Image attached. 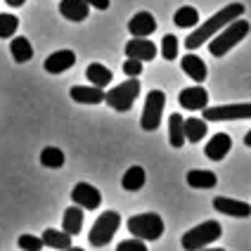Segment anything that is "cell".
<instances>
[{
    "mask_svg": "<svg viewBox=\"0 0 251 251\" xmlns=\"http://www.w3.org/2000/svg\"><path fill=\"white\" fill-rule=\"evenodd\" d=\"M124 74L128 78H133V76H140L142 74V62L140 59H133V57H128L124 62Z\"/></svg>",
    "mask_w": 251,
    "mask_h": 251,
    "instance_id": "cell-33",
    "label": "cell"
},
{
    "mask_svg": "<svg viewBox=\"0 0 251 251\" xmlns=\"http://www.w3.org/2000/svg\"><path fill=\"white\" fill-rule=\"evenodd\" d=\"M119 225H121V213H116V211L100 213L95 218V223H93V227H90V235H88L90 244L93 247H107L114 239V235H116Z\"/></svg>",
    "mask_w": 251,
    "mask_h": 251,
    "instance_id": "cell-6",
    "label": "cell"
},
{
    "mask_svg": "<svg viewBox=\"0 0 251 251\" xmlns=\"http://www.w3.org/2000/svg\"><path fill=\"white\" fill-rule=\"evenodd\" d=\"M10 52H12V59L17 64H24V62H28V59L33 57V48H31L28 38H24V36H12Z\"/></svg>",
    "mask_w": 251,
    "mask_h": 251,
    "instance_id": "cell-25",
    "label": "cell"
},
{
    "mask_svg": "<svg viewBox=\"0 0 251 251\" xmlns=\"http://www.w3.org/2000/svg\"><path fill=\"white\" fill-rule=\"evenodd\" d=\"M126 57H133L140 62H152L156 57V45L150 38H130L126 43Z\"/></svg>",
    "mask_w": 251,
    "mask_h": 251,
    "instance_id": "cell-13",
    "label": "cell"
},
{
    "mask_svg": "<svg viewBox=\"0 0 251 251\" xmlns=\"http://www.w3.org/2000/svg\"><path fill=\"white\" fill-rule=\"evenodd\" d=\"M76 64V55H74V50H57L52 55L45 59V71L48 74H64V71H69L71 67Z\"/></svg>",
    "mask_w": 251,
    "mask_h": 251,
    "instance_id": "cell-14",
    "label": "cell"
},
{
    "mask_svg": "<svg viewBox=\"0 0 251 251\" xmlns=\"http://www.w3.org/2000/svg\"><path fill=\"white\" fill-rule=\"evenodd\" d=\"M213 209L218 213L232 216V218H249L251 216V204L239 201V199H230V197H216L213 199Z\"/></svg>",
    "mask_w": 251,
    "mask_h": 251,
    "instance_id": "cell-11",
    "label": "cell"
},
{
    "mask_svg": "<svg viewBox=\"0 0 251 251\" xmlns=\"http://www.w3.org/2000/svg\"><path fill=\"white\" fill-rule=\"evenodd\" d=\"M168 142L176 150H180L182 145L187 142L185 140V119L180 114H171V119H168Z\"/></svg>",
    "mask_w": 251,
    "mask_h": 251,
    "instance_id": "cell-23",
    "label": "cell"
},
{
    "mask_svg": "<svg viewBox=\"0 0 251 251\" xmlns=\"http://www.w3.org/2000/svg\"><path fill=\"white\" fill-rule=\"evenodd\" d=\"M116 251H147V244H145V239H138V237H130V239H124Z\"/></svg>",
    "mask_w": 251,
    "mask_h": 251,
    "instance_id": "cell-32",
    "label": "cell"
},
{
    "mask_svg": "<svg viewBox=\"0 0 251 251\" xmlns=\"http://www.w3.org/2000/svg\"><path fill=\"white\" fill-rule=\"evenodd\" d=\"M128 232H133V237L145 239V242H154L164 235V218L159 213H138L128 218Z\"/></svg>",
    "mask_w": 251,
    "mask_h": 251,
    "instance_id": "cell-4",
    "label": "cell"
},
{
    "mask_svg": "<svg viewBox=\"0 0 251 251\" xmlns=\"http://www.w3.org/2000/svg\"><path fill=\"white\" fill-rule=\"evenodd\" d=\"M19 249L22 251H41L45 244H43V239L41 237H36V235H22L19 237Z\"/></svg>",
    "mask_w": 251,
    "mask_h": 251,
    "instance_id": "cell-31",
    "label": "cell"
},
{
    "mask_svg": "<svg viewBox=\"0 0 251 251\" xmlns=\"http://www.w3.org/2000/svg\"><path fill=\"white\" fill-rule=\"evenodd\" d=\"M138 95H140V81H138V76H133V78L124 81V83L114 85L109 93H104V102L112 107L114 112L124 114L135 104Z\"/></svg>",
    "mask_w": 251,
    "mask_h": 251,
    "instance_id": "cell-5",
    "label": "cell"
},
{
    "mask_svg": "<svg viewBox=\"0 0 251 251\" xmlns=\"http://www.w3.org/2000/svg\"><path fill=\"white\" fill-rule=\"evenodd\" d=\"M204 121H242L251 119V102L247 104H221V107H204L201 109Z\"/></svg>",
    "mask_w": 251,
    "mask_h": 251,
    "instance_id": "cell-8",
    "label": "cell"
},
{
    "mask_svg": "<svg viewBox=\"0 0 251 251\" xmlns=\"http://www.w3.org/2000/svg\"><path fill=\"white\" fill-rule=\"evenodd\" d=\"M67 251H83V249H78V247H69Z\"/></svg>",
    "mask_w": 251,
    "mask_h": 251,
    "instance_id": "cell-38",
    "label": "cell"
},
{
    "mask_svg": "<svg viewBox=\"0 0 251 251\" xmlns=\"http://www.w3.org/2000/svg\"><path fill=\"white\" fill-rule=\"evenodd\" d=\"M178 102H180L182 109H187V112H201L204 107H209V93L201 85H192V88L180 90Z\"/></svg>",
    "mask_w": 251,
    "mask_h": 251,
    "instance_id": "cell-10",
    "label": "cell"
},
{
    "mask_svg": "<svg viewBox=\"0 0 251 251\" xmlns=\"http://www.w3.org/2000/svg\"><path fill=\"white\" fill-rule=\"evenodd\" d=\"M249 31H251V24L247 22V19H235V22H230L225 28H221L213 38H211L209 43V52L213 57H223L227 55L237 43H242L247 36H249Z\"/></svg>",
    "mask_w": 251,
    "mask_h": 251,
    "instance_id": "cell-2",
    "label": "cell"
},
{
    "mask_svg": "<svg viewBox=\"0 0 251 251\" xmlns=\"http://www.w3.org/2000/svg\"><path fill=\"white\" fill-rule=\"evenodd\" d=\"M221 235H223L221 223H218V221H206V223L187 230V232L182 235L180 244L185 251H199V249H204V247H209V244H213V242H218Z\"/></svg>",
    "mask_w": 251,
    "mask_h": 251,
    "instance_id": "cell-3",
    "label": "cell"
},
{
    "mask_svg": "<svg viewBox=\"0 0 251 251\" xmlns=\"http://www.w3.org/2000/svg\"><path fill=\"white\" fill-rule=\"evenodd\" d=\"M10 7H22V5H26V0H5Z\"/></svg>",
    "mask_w": 251,
    "mask_h": 251,
    "instance_id": "cell-35",
    "label": "cell"
},
{
    "mask_svg": "<svg viewBox=\"0 0 251 251\" xmlns=\"http://www.w3.org/2000/svg\"><path fill=\"white\" fill-rule=\"evenodd\" d=\"M173 24L178 28L197 26V24H199V12H197V7H192V5H182V7H178L176 14H173Z\"/></svg>",
    "mask_w": 251,
    "mask_h": 251,
    "instance_id": "cell-26",
    "label": "cell"
},
{
    "mask_svg": "<svg viewBox=\"0 0 251 251\" xmlns=\"http://www.w3.org/2000/svg\"><path fill=\"white\" fill-rule=\"evenodd\" d=\"M85 78L90 81V85H98V88H107V85L112 83V71L107 69L104 64H100V62H93V64H88V69H85Z\"/></svg>",
    "mask_w": 251,
    "mask_h": 251,
    "instance_id": "cell-24",
    "label": "cell"
},
{
    "mask_svg": "<svg viewBox=\"0 0 251 251\" xmlns=\"http://www.w3.org/2000/svg\"><path fill=\"white\" fill-rule=\"evenodd\" d=\"M145 182H147L145 168L142 166H130L124 173V178H121V187H124L126 192H138V190L145 187Z\"/></svg>",
    "mask_w": 251,
    "mask_h": 251,
    "instance_id": "cell-22",
    "label": "cell"
},
{
    "mask_svg": "<svg viewBox=\"0 0 251 251\" xmlns=\"http://www.w3.org/2000/svg\"><path fill=\"white\" fill-rule=\"evenodd\" d=\"M244 14V5L242 2H232V5H227L223 7L221 12H216L213 17H209L204 24H197V28L185 38V48L187 50H197V48H201L204 43H209L221 28H225L230 22H235Z\"/></svg>",
    "mask_w": 251,
    "mask_h": 251,
    "instance_id": "cell-1",
    "label": "cell"
},
{
    "mask_svg": "<svg viewBox=\"0 0 251 251\" xmlns=\"http://www.w3.org/2000/svg\"><path fill=\"white\" fill-rule=\"evenodd\" d=\"M69 95L78 104H100V102H104V88H98V85H74L69 90Z\"/></svg>",
    "mask_w": 251,
    "mask_h": 251,
    "instance_id": "cell-16",
    "label": "cell"
},
{
    "mask_svg": "<svg viewBox=\"0 0 251 251\" xmlns=\"http://www.w3.org/2000/svg\"><path fill=\"white\" fill-rule=\"evenodd\" d=\"M199 251H225V249H209V247H204V249H199Z\"/></svg>",
    "mask_w": 251,
    "mask_h": 251,
    "instance_id": "cell-37",
    "label": "cell"
},
{
    "mask_svg": "<svg viewBox=\"0 0 251 251\" xmlns=\"http://www.w3.org/2000/svg\"><path fill=\"white\" fill-rule=\"evenodd\" d=\"M71 199H74L76 206H81V209H85V211H95L100 204H102L100 190L95 185H90V182H78V185H74Z\"/></svg>",
    "mask_w": 251,
    "mask_h": 251,
    "instance_id": "cell-9",
    "label": "cell"
},
{
    "mask_svg": "<svg viewBox=\"0 0 251 251\" xmlns=\"http://www.w3.org/2000/svg\"><path fill=\"white\" fill-rule=\"evenodd\" d=\"M19 28V19L14 14H0V38H12Z\"/></svg>",
    "mask_w": 251,
    "mask_h": 251,
    "instance_id": "cell-29",
    "label": "cell"
},
{
    "mask_svg": "<svg viewBox=\"0 0 251 251\" xmlns=\"http://www.w3.org/2000/svg\"><path fill=\"white\" fill-rule=\"evenodd\" d=\"M164 107H166V93H164V90H150V95H147V100H145L142 116H140V126H142V130L154 133V130L161 126V114H164Z\"/></svg>",
    "mask_w": 251,
    "mask_h": 251,
    "instance_id": "cell-7",
    "label": "cell"
},
{
    "mask_svg": "<svg viewBox=\"0 0 251 251\" xmlns=\"http://www.w3.org/2000/svg\"><path fill=\"white\" fill-rule=\"evenodd\" d=\"M41 164L45 168H62L64 166V152L57 147H45L41 152Z\"/></svg>",
    "mask_w": 251,
    "mask_h": 251,
    "instance_id": "cell-28",
    "label": "cell"
},
{
    "mask_svg": "<svg viewBox=\"0 0 251 251\" xmlns=\"http://www.w3.org/2000/svg\"><path fill=\"white\" fill-rule=\"evenodd\" d=\"M128 31H130V36L133 38H147V36H152L154 31H156V19H154L152 12H138L130 17V22H128Z\"/></svg>",
    "mask_w": 251,
    "mask_h": 251,
    "instance_id": "cell-12",
    "label": "cell"
},
{
    "mask_svg": "<svg viewBox=\"0 0 251 251\" xmlns=\"http://www.w3.org/2000/svg\"><path fill=\"white\" fill-rule=\"evenodd\" d=\"M161 57L168 59V62H173L176 57H178V38L176 36H164V41H161Z\"/></svg>",
    "mask_w": 251,
    "mask_h": 251,
    "instance_id": "cell-30",
    "label": "cell"
},
{
    "mask_svg": "<svg viewBox=\"0 0 251 251\" xmlns=\"http://www.w3.org/2000/svg\"><path fill=\"white\" fill-rule=\"evenodd\" d=\"M180 67L182 71L192 78V81H197V83H201V81H206V76H209V69H206V64H204V59L197 55H187L180 59Z\"/></svg>",
    "mask_w": 251,
    "mask_h": 251,
    "instance_id": "cell-18",
    "label": "cell"
},
{
    "mask_svg": "<svg viewBox=\"0 0 251 251\" xmlns=\"http://www.w3.org/2000/svg\"><path fill=\"white\" fill-rule=\"evenodd\" d=\"M85 2L95 10H109V5H112V0H85Z\"/></svg>",
    "mask_w": 251,
    "mask_h": 251,
    "instance_id": "cell-34",
    "label": "cell"
},
{
    "mask_svg": "<svg viewBox=\"0 0 251 251\" xmlns=\"http://www.w3.org/2000/svg\"><path fill=\"white\" fill-rule=\"evenodd\" d=\"M187 185L195 190H211L218 185V178L213 171H204V168H195L187 173Z\"/></svg>",
    "mask_w": 251,
    "mask_h": 251,
    "instance_id": "cell-20",
    "label": "cell"
},
{
    "mask_svg": "<svg viewBox=\"0 0 251 251\" xmlns=\"http://www.w3.org/2000/svg\"><path fill=\"white\" fill-rule=\"evenodd\" d=\"M244 145H247V147H251V130L244 135Z\"/></svg>",
    "mask_w": 251,
    "mask_h": 251,
    "instance_id": "cell-36",
    "label": "cell"
},
{
    "mask_svg": "<svg viewBox=\"0 0 251 251\" xmlns=\"http://www.w3.org/2000/svg\"><path fill=\"white\" fill-rule=\"evenodd\" d=\"M62 230L69 232L71 237L83 230V209L81 206L74 204V206H69V209L64 211V216H62Z\"/></svg>",
    "mask_w": 251,
    "mask_h": 251,
    "instance_id": "cell-19",
    "label": "cell"
},
{
    "mask_svg": "<svg viewBox=\"0 0 251 251\" xmlns=\"http://www.w3.org/2000/svg\"><path fill=\"white\" fill-rule=\"evenodd\" d=\"M41 239H43L45 247H50V249H55V251H67L71 247V235L69 232L55 230V227H48V230L43 232Z\"/></svg>",
    "mask_w": 251,
    "mask_h": 251,
    "instance_id": "cell-21",
    "label": "cell"
},
{
    "mask_svg": "<svg viewBox=\"0 0 251 251\" xmlns=\"http://www.w3.org/2000/svg\"><path fill=\"white\" fill-rule=\"evenodd\" d=\"M206 138V121L204 119H185V140L199 142Z\"/></svg>",
    "mask_w": 251,
    "mask_h": 251,
    "instance_id": "cell-27",
    "label": "cell"
},
{
    "mask_svg": "<svg viewBox=\"0 0 251 251\" xmlns=\"http://www.w3.org/2000/svg\"><path fill=\"white\" fill-rule=\"evenodd\" d=\"M230 150H232V138L227 133H216L209 140V145L204 147V154L209 156L211 161H223Z\"/></svg>",
    "mask_w": 251,
    "mask_h": 251,
    "instance_id": "cell-15",
    "label": "cell"
},
{
    "mask_svg": "<svg viewBox=\"0 0 251 251\" xmlns=\"http://www.w3.org/2000/svg\"><path fill=\"white\" fill-rule=\"evenodd\" d=\"M59 12L69 22H83L90 14V5L85 0H62L59 2Z\"/></svg>",
    "mask_w": 251,
    "mask_h": 251,
    "instance_id": "cell-17",
    "label": "cell"
}]
</instances>
